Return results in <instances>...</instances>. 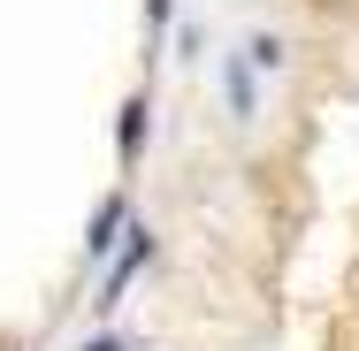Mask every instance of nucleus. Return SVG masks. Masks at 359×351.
Instances as JSON below:
<instances>
[{
    "instance_id": "3",
    "label": "nucleus",
    "mask_w": 359,
    "mask_h": 351,
    "mask_svg": "<svg viewBox=\"0 0 359 351\" xmlns=\"http://www.w3.org/2000/svg\"><path fill=\"white\" fill-rule=\"evenodd\" d=\"M245 54H252V69H283V39H276V31H260Z\"/></svg>"
},
{
    "instance_id": "5",
    "label": "nucleus",
    "mask_w": 359,
    "mask_h": 351,
    "mask_svg": "<svg viewBox=\"0 0 359 351\" xmlns=\"http://www.w3.org/2000/svg\"><path fill=\"white\" fill-rule=\"evenodd\" d=\"M92 351H123V344H92Z\"/></svg>"
},
{
    "instance_id": "4",
    "label": "nucleus",
    "mask_w": 359,
    "mask_h": 351,
    "mask_svg": "<svg viewBox=\"0 0 359 351\" xmlns=\"http://www.w3.org/2000/svg\"><path fill=\"white\" fill-rule=\"evenodd\" d=\"M229 107H237V115H252V76H245V62L229 69Z\"/></svg>"
},
{
    "instance_id": "2",
    "label": "nucleus",
    "mask_w": 359,
    "mask_h": 351,
    "mask_svg": "<svg viewBox=\"0 0 359 351\" xmlns=\"http://www.w3.org/2000/svg\"><path fill=\"white\" fill-rule=\"evenodd\" d=\"M115 221H123V199H107V207H100V221H92V237H84V245H92V252H107V245H115Z\"/></svg>"
},
{
    "instance_id": "1",
    "label": "nucleus",
    "mask_w": 359,
    "mask_h": 351,
    "mask_svg": "<svg viewBox=\"0 0 359 351\" xmlns=\"http://www.w3.org/2000/svg\"><path fill=\"white\" fill-rule=\"evenodd\" d=\"M145 252H153V245H145V229H138V245H130V252L115 260V275H107V298H100V305H115V298H123V282L138 275V260H145Z\"/></svg>"
}]
</instances>
